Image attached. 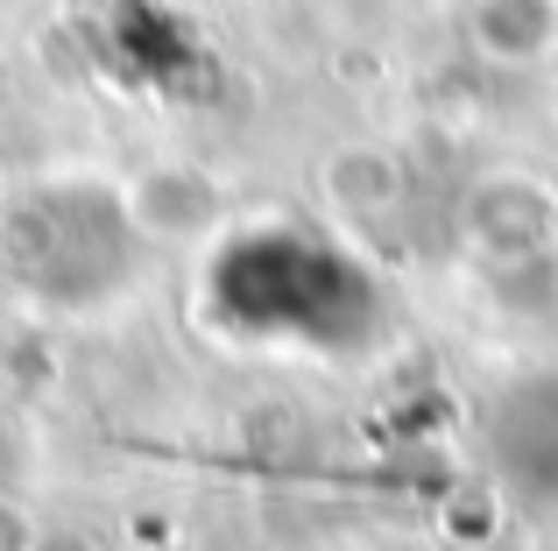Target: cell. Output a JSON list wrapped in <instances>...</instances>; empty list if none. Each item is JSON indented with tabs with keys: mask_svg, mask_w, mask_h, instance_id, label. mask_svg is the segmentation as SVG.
Instances as JSON below:
<instances>
[{
	"mask_svg": "<svg viewBox=\"0 0 558 551\" xmlns=\"http://www.w3.org/2000/svg\"><path fill=\"white\" fill-rule=\"evenodd\" d=\"M481 467L509 510L558 516V368L502 375L481 403Z\"/></svg>",
	"mask_w": 558,
	"mask_h": 551,
	"instance_id": "3957f363",
	"label": "cell"
},
{
	"mask_svg": "<svg viewBox=\"0 0 558 551\" xmlns=\"http://www.w3.org/2000/svg\"><path fill=\"white\" fill-rule=\"evenodd\" d=\"M205 326L233 346L361 360L389 340V290L340 234L304 220L233 226L205 262Z\"/></svg>",
	"mask_w": 558,
	"mask_h": 551,
	"instance_id": "6da1fadb",
	"label": "cell"
},
{
	"mask_svg": "<svg viewBox=\"0 0 558 551\" xmlns=\"http://www.w3.org/2000/svg\"><path fill=\"white\" fill-rule=\"evenodd\" d=\"M135 220L93 177L28 184L0 206V276L57 311H93L135 276Z\"/></svg>",
	"mask_w": 558,
	"mask_h": 551,
	"instance_id": "7a4b0ae2",
	"label": "cell"
}]
</instances>
